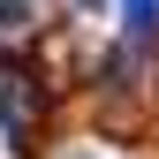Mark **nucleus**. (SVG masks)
<instances>
[{"label": "nucleus", "mask_w": 159, "mask_h": 159, "mask_svg": "<svg viewBox=\"0 0 159 159\" xmlns=\"http://www.w3.org/2000/svg\"><path fill=\"white\" fill-rule=\"evenodd\" d=\"M0 129H8V144H30V136H38V84L23 68L0 84Z\"/></svg>", "instance_id": "1"}, {"label": "nucleus", "mask_w": 159, "mask_h": 159, "mask_svg": "<svg viewBox=\"0 0 159 159\" xmlns=\"http://www.w3.org/2000/svg\"><path fill=\"white\" fill-rule=\"evenodd\" d=\"M121 30L144 46V38H159V0H121Z\"/></svg>", "instance_id": "2"}, {"label": "nucleus", "mask_w": 159, "mask_h": 159, "mask_svg": "<svg viewBox=\"0 0 159 159\" xmlns=\"http://www.w3.org/2000/svg\"><path fill=\"white\" fill-rule=\"evenodd\" d=\"M30 15H23V0H0V30H23Z\"/></svg>", "instance_id": "3"}]
</instances>
